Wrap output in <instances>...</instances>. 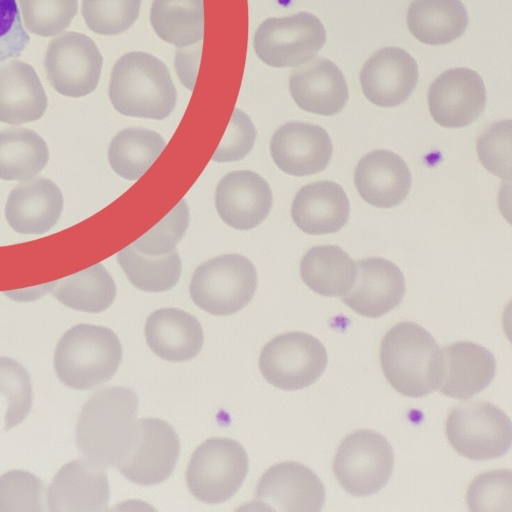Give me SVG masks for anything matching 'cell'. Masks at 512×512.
Wrapping results in <instances>:
<instances>
[{"instance_id":"cell-37","label":"cell","mask_w":512,"mask_h":512,"mask_svg":"<svg viewBox=\"0 0 512 512\" xmlns=\"http://www.w3.org/2000/svg\"><path fill=\"white\" fill-rule=\"evenodd\" d=\"M190 213L182 199L157 225L131 246L148 257H161L175 251L189 226Z\"/></svg>"},{"instance_id":"cell-2","label":"cell","mask_w":512,"mask_h":512,"mask_svg":"<svg viewBox=\"0 0 512 512\" xmlns=\"http://www.w3.org/2000/svg\"><path fill=\"white\" fill-rule=\"evenodd\" d=\"M380 363L389 384L411 398L438 390L444 378L443 350L426 329L410 321L397 323L386 332Z\"/></svg>"},{"instance_id":"cell-40","label":"cell","mask_w":512,"mask_h":512,"mask_svg":"<svg viewBox=\"0 0 512 512\" xmlns=\"http://www.w3.org/2000/svg\"><path fill=\"white\" fill-rule=\"evenodd\" d=\"M512 122L510 119L493 123L477 141V153L482 165L503 180H511Z\"/></svg>"},{"instance_id":"cell-25","label":"cell","mask_w":512,"mask_h":512,"mask_svg":"<svg viewBox=\"0 0 512 512\" xmlns=\"http://www.w3.org/2000/svg\"><path fill=\"white\" fill-rule=\"evenodd\" d=\"M445 371L440 392L447 397L468 400L486 389L496 372V359L487 348L459 341L443 348Z\"/></svg>"},{"instance_id":"cell-31","label":"cell","mask_w":512,"mask_h":512,"mask_svg":"<svg viewBox=\"0 0 512 512\" xmlns=\"http://www.w3.org/2000/svg\"><path fill=\"white\" fill-rule=\"evenodd\" d=\"M49 160L45 140L27 128L0 131V179L26 181L41 172Z\"/></svg>"},{"instance_id":"cell-12","label":"cell","mask_w":512,"mask_h":512,"mask_svg":"<svg viewBox=\"0 0 512 512\" xmlns=\"http://www.w3.org/2000/svg\"><path fill=\"white\" fill-rule=\"evenodd\" d=\"M326 499L320 478L298 462L275 464L261 476L254 503L261 510L319 512Z\"/></svg>"},{"instance_id":"cell-7","label":"cell","mask_w":512,"mask_h":512,"mask_svg":"<svg viewBox=\"0 0 512 512\" xmlns=\"http://www.w3.org/2000/svg\"><path fill=\"white\" fill-rule=\"evenodd\" d=\"M445 431L452 448L474 461L500 458L509 452L512 444L510 418L485 401H468L454 407Z\"/></svg>"},{"instance_id":"cell-14","label":"cell","mask_w":512,"mask_h":512,"mask_svg":"<svg viewBox=\"0 0 512 512\" xmlns=\"http://www.w3.org/2000/svg\"><path fill=\"white\" fill-rule=\"evenodd\" d=\"M487 94L481 76L464 67L443 72L431 84L428 105L433 120L446 128H463L484 112Z\"/></svg>"},{"instance_id":"cell-34","label":"cell","mask_w":512,"mask_h":512,"mask_svg":"<svg viewBox=\"0 0 512 512\" xmlns=\"http://www.w3.org/2000/svg\"><path fill=\"white\" fill-rule=\"evenodd\" d=\"M0 394L7 401L5 431L22 423L29 415L33 403L30 375L18 361L0 356Z\"/></svg>"},{"instance_id":"cell-35","label":"cell","mask_w":512,"mask_h":512,"mask_svg":"<svg viewBox=\"0 0 512 512\" xmlns=\"http://www.w3.org/2000/svg\"><path fill=\"white\" fill-rule=\"evenodd\" d=\"M141 0H83L82 15L87 27L100 35H117L137 21Z\"/></svg>"},{"instance_id":"cell-23","label":"cell","mask_w":512,"mask_h":512,"mask_svg":"<svg viewBox=\"0 0 512 512\" xmlns=\"http://www.w3.org/2000/svg\"><path fill=\"white\" fill-rule=\"evenodd\" d=\"M349 214L350 203L344 189L328 180L302 186L291 205L294 224L309 235L338 232L346 225Z\"/></svg>"},{"instance_id":"cell-32","label":"cell","mask_w":512,"mask_h":512,"mask_svg":"<svg viewBox=\"0 0 512 512\" xmlns=\"http://www.w3.org/2000/svg\"><path fill=\"white\" fill-rule=\"evenodd\" d=\"M150 23L163 41L188 47L200 42L204 34L203 0H154Z\"/></svg>"},{"instance_id":"cell-26","label":"cell","mask_w":512,"mask_h":512,"mask_svg":"<svg viewBox=\"0 0 512 512\" xmlns=\"http://www.w3.org/2000/svg\"><path fill=\"white\" fill-rule=\"evenodd\" d=\"M48 99L35 69L13 60L0 66V122L20 125L39 120Z\"/></svg>"},{"instance_id":"cell-39","label":"cell","mask_w":512,"mask_h":512,"mask_svg":"<svg viewBox=\"0 0 512 512\" xmlns=\"http://www.w3.org/2000/svg\"><path fill=\"white\" fill-rule=\"evenodd\" d=\"M512 472L500 469L479 474L468 487L467 504L473 512L512 511Z\"/></svg>"},{"instance_id":"cell-43","label":"cell","mask_w":512,"mask_h":512,"mask_svg":"<svg viewBox=\"0 0 512 512\" xmlns=\"http://www.w3.org/2000/svg\"><path fill=\"white\" fill-rule=\"evenodd\" d=\"M53 286H54V282L45 284V285H42L39 287H35L32 290L30 289V290H23V291H11V292L6 293V295L15 300L17 299L19 301H24L26 298L34 299V297H33L34 295L36 297L43 296L47 292H50L52 290Z\"/></svg>"},{"instance_id":"cell-13","label":"cell","mask_w":512,"mask_h":512,"mask_svg":"<svg viewBox=\"0 0 512 512\" xmlns=\"http://www.w3.org/2000/svg\"><path fill=\"white\" fill-rule=\"evenodd\" d=\"M179 454L180 440L172 426L159 418H143L138 420L135 446L118 469L127 480L152 486L172 475Z\"/></svg>"},{"instance_id":"cell-21","label":"cell","mask_w":512,"mask_h":512,"mask_svg":"<svg viewBox=\"0 0 512 512\" xmlns=\"http://www.w3.org/2000/svg\"><path fill=\"white\" fill-rule=\"evenodd\" d=\"M289 90L299 108L322 116L339 113L349 98L341 70L324 57L294 69L289 77Z\"/></svg>"},{"instance_id":"cell-3","label":"cell","mask_w":512,"mask_h":512,"mask_svg":"<svg viewBox=\"0 0 512 512\" xmlns=\"http://www.w3.org/2000/svg\"><path fill=\"white\" fill-rule=\"evenodd\" d=\"M108 95L124 116L163 120L175 108L177 91L167 66L141 51L121 56L114 64Z\"/></svg>"},{"instance_id":"cell-20","label":"cell","mask_w":512,"mask_h":512,"mask_svg":"<svg viewBox=\"0 0 512 512\" xmlns=\"http://www.w3.org/2000/svg\"><path fill=\"white\" fill-rule=\"evenodd\" d=\"M63 208L64 196L60 188L46 177H36L11 190L5 218L16 233L41 235L57 224Z\"/></svg>"},{"instance_id":"cell-11","label":"cell","mask_w":512,"mask_h":512,"mask_svg":"<svg viewBox=\"0 0 512 512\" xmlns=\"http://www.w3.org/2000/svg\"><path fill=\"white\" fill-rule=\"evenodd\" d=\"M103 57L95 42L85 34L69 31L51 40L44 67L52 87L61 95L78 98L98 86Z\"/></svg>"},{"instance_id":"cell-19","label":"cell","mask_w":512,"mask_h":512,"mask_svg":"<svg viewBox=\"0 0 512 512\" xmlns=\"http://www.w3.org/2000/svg\"><path fill=\"white\" fill-rule=\"evenodd\" d=\"M109 501L110 487L105 471L84 459L63 465L46 494L50 512L107 511Z\"/></svg>"},{"instance_id":"cell-33","label":"cell","mask_w":512,"mask_h":512,"mask_svg":"<svg viewBox=\"0 0 512 512\" xmlns=\"http://www.w3.org/2000/svg\"><path fill=\"white\" fill-rule=\"evenodd\" d=\"M117 262L134 287L151 293L172 289L182 272V262L175 251L160 258H149L130 245L118 252Z\"/></svg>"},{"instance_id":"cell-27","label":"cell","mask_w":512,"mask_h":512,"mask_svg":"<svg viewBox=\"0 0 512 512\" xmlns=\"http://www.w3.org/2000/svg\"><path fill=\"white\" fill-rule=\"evenodd\" d=\"M468 14L460 0H414L407 11V26L420 42L438 46L463 35Z\"/></svg>"},{"instance_id":"cell-4","label":"cell","mask_w":512,"mask_h":512,"mask_svg":"<svg viewBox=\"0 0 512 512\" xmlns=\"http://www.w3.org/2000/svg\"><path fill=\"white\" fill-rule=\"evenodd\" d=\"M122 360L118 336L104 326L81 323L59 339L53 358L58 379L67 387L87 391L110 381Z\"/></svg>"},{"instance_id":"cell-18","label":"cell","mask_w":512,"mask_h":512,"mask_svg":"<svg viewBox=\"0 0 512 512\" xmlns=\"http://www.w3.org/2000/svg\"><path fill=\"white\" fill-rule=\"evenodd\" d=\"M418 81L415 59L399 47H385L370 56L360 72L365 97L374 105L391 108L404 103Z\"/></svg>"},{"instance_id":"cell-41","label":"cell","mask_w":512,"mask_h":512,"mask_svg":"<svg viewBox=\"0 0 512 512\" xmlns=\"http://www.w3.org/2000/svg\"><path fill=\"white\" fill-rule=\"evenodd\" d=\"M256 137L257 130L250 117L241 109L235 108L212 161L228 163L243 159L254 147Z\"/></svg>"},{"instance_id":"cell-10","label":"cell","mask_w":512,"mask_h":512,"mask_svg":"<svg viewBox=\"0 0 512 512\" xmlns=\"http://www.w3.org/2000/svg\"><path fill=\"white\" fill-rule=\"evenodd\" d=\"M326 42L322 22L309 12L264 20L254 33L258 58L276 68L296 67L315 58Z\"/></svg>"},{"instance_id":"cell-28","label":"cell","mask_w":512,"mask_h":512,"mask_svg":"<svg viewBox=\"0 0 512 512\" xmlns=\"http://www.w3.org/2000/svg\"><path fill=\"white\" fill-rule=\"evenodd\" d=\"M300 276L304 284L319 295L343 296L354 284L356 264L339 246H315L303 255Z\"/></svg>"},{"instance_id":"cell-5","label":"cell","mask_w":512,"mask_h":512,"mask_svg":"<svg viewBox=\"0 0 512 512\" xmlns=\"http://www.w3.org/2000/svg\"><path fill=\"white\" fill-rule=\"evenodd\" d=\"M258 285L252 261L237 253L224 254L200 264L194 271L189 293L205 312L228 316L246 307Z\"/></svg>"},{"instance_id":"cell-15","label":"cell","mask_w":512,"mask_h":512,"mask_svg":"<svg viewBox=\"0 0 512 512\" xmlns=\"http://www.w3.org/2000/svg\"><path fill=\"white\" fill-rule=\"evenodd\" d=\"M215 207L229 227L246 231L259 226L269 215L273 195L269 183L258 173L236 170L226 173L215 189Z\"/></svg>"},{"instance_id":"cell-29","label":"cell","mask_w":512,"mask_h":512,"mask_svg":"<svg viewBox=\"0 0 512 512\" xmlns=\"http://www.w3.org/2000/svg\"><path fill=\"white\" fill-rule=\"evenodd\" d=\"M50 292L68 308L87 313H100L113 304L117 288L107 269L102 264H96L55 281Z\"/></svg>"},{"instance_id":"cell-36","label":"cell","mask_w":512,"mask_h":512,"mask_svg":"<svg viewBox=\"0 0 512 512\" xmlns=\"http://www.w3.org/2000/svg\"><path fill=\"white\" fill-rule=\"evenodd\" d=\"M18 3L27 30L42 37L63 32L78 12L77 0H18Z\"/></svg>"},{"instance_id":"cell-38","label":"cell","mask_w":512,"mask_h":512,"mask_svg":"<svg viewBox=\"0 0 512 512\" xmlns=\"http://www.w3.org/2000/svg\"><path fill=\"white\" fill-rule=\"evenodd\" d=\"M45 486L31 472L11 470L0 476V512H43Z\"/></svg>"},{"instance_id":"cell-22","label":"cell","mask_w":512,"mask_h":512,"mask_svg":"<svg viewBox=\"0 0 512 512\" xmlns=\"http://www.w3.org/2000/svg\"><path fill=\"white\" fill-rule=\"evenodd\" d=\"M361 198L378 208H393L402 203L411 188V172L396 153L374 150L361 158L354 173Z\"/></svg>"},{"instance_id":"cell-1","label":"cell","mask_w":512,"mask_h":512,"mask_svg":"<svg viewBox=\"0 0 512 512\" xmlns=\"http://www.w3.org/2000/svg\"><path fill=\"white\" fill-rule=\"evenodd\" d=\"M138 397L127 387L97 391L83 405L75 443L83 459L96 468L119 467L131 454L138 435Z\"/></svg>"},{"instance_id":"cell-16","label":"cell","mask_w":512,"mask_h":512,"mask_svg":"<svg viewBox=\"0 0 512 512\" xmlns=\"http://www.w3.org/2000/svg\"><path fill=\"white\" fill-rule=\"evenodd\" d=\"M332 152L328 132L310 123H285L274 132L270 141V155L275 165L282 172L296 177L325 170Z\"/></svg>"},{"instance_id":"cell-8","label":"cell","mask_w":512,"mask_h":512,"mask_svg":"<svg viewBox=\"0 0 512 512\" xmlns=\"http://www.w3.org/2000/svg\"><path fill=\"white\" fill-rule=\"evenodd\" d=\"M394 452L388 440L373 430H357L340 443L333 470L342 488L355 497H367L384 488L393 472Z\"/></svg>"},{"instance_id":"cell-24","label":"cell","mask_w":512,"mask_h":512,"mask_svg":"<svg viewBox=\"0 0 512 512\" xmlns=\"http://www.w3.org/2000/svg\"><path fill=\"white\" fill-rule=\"evenodd\" d=\"M148 347L161 359L185 362L195 358L204 344L198 319L179 308H161L145 322Z\"/></svg>"},{"instance_id":"cell-42","label":"cell","mask_w":512,"mask_h":512,"mask_svg":"<svg viewBox=\"0 0 512 512\" xmlns=\"http://www.w3.org/2000/svg\"><path fill=\"white\" fill-rule=\"evenodd\" d=\"M30 43L16 0H0V63L17 58Z\"/></svg>"},{"instance_id":"cell-6","label":"cell","mask_w":512,"mask_h":512,"mask_svg":"<svg viewBox=\"0 0 512 512\" xmlns=\"http://www.w3.org/2000/svg\"><path fill=\"white\" fill-rule=\"evenodd\" d=\"M245 448L230 438H210L193 452L186 471L190 493L205 504H221L236 494L248 473Z\"/></svg>"},{"instance_id":"cell-17","label":"cell","mask_w":512,"mask_h":512,"mask_svg":"<svg viewBox=\"0 0 512 512\" xmlns=\"http://www.w3.org/2000/svg\"><path fill=\"white\" fill-rule=\"evenodd\" d=\"M352 288L342 296L346 306L368 318H379L401 303L405 278L400 268L382 257L358 260Z\"/></svg>"},{"instance_id":"cell-30","label":"cell","mask_w":512,"mask_h":512,"mask_svg":"<svg viewBox=\"0 0 512 512\" xmlns=\"http://www.w3.org/2000/svg\"><path fill=\"white\" fill-rule=\"evenodd\" d=\"M165 146V140L156 131L125 128L112 138L108 147V162L118 176L135 181L148 170Z\"/></svg>"},{"instance_id":"cell-9","label":"cell","mask_w":512,"mask_h":512,"mask_svg":"<svg viewBox=\"0 0 512 512\" xmlns=\"http://www.w3.org/2000/svg\"><path fill=\"white\" fill-rule=\"evenodd\" d=\"M328 363L325 346L311 334L293 331L274 337L262 349L259 368L276 388L295 391L314 384Z\"/></svg>"}]
</instances>
